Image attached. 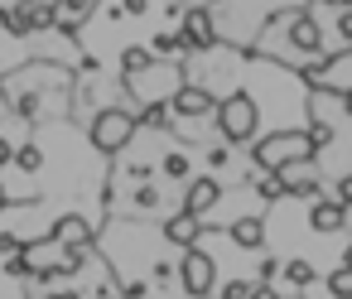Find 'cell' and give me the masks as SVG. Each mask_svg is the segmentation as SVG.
Listing matches in <instances>:
<instances>
[{
	"label": "cell",
	"mask_w": 352,
	"mask_h": 299,
	"mask_svg": "<svg viewBox=\"0 0 352 299\" xmlns=\"http://www.w3.org/2000/svg\"><path fill=\"white\" fill-rule=\"evenodd\" d=\"M68 73H58L54 63H25V68H15L6 82H0V97H6V107L10 111H20V116H44V111H58L63 107V92H68Z\"/></svg>",
	"instance_id": "6da1fadb"
},
{
	"label": "cell",
	"mask_w": 352,
	"mask_h": 299,
	"mask_svg": "<svg viewBox=\"0 0 352 299\" xmlns=\"http://www.w3.org/2000/svg\"><path fill=\"white\" fill-rule=\"evenodd\" d=\"M217 131L227 145H251L261 131V107L251 92H232L227 102H217Z\"/></svg>",
	"instance_id": "7a4b0ae2"
},
{
	"label": "cell",
	"mask_w": 352,
	"mask_h": 299,
	"mask_svg": "<svg viewBox=\"0 0 352 299\" xmlns=\"http://www.w3.org/2000/svg\"><path fill=\"white\" fill-rule=\"evenodd\" d=\"M314 155H318V150H314L309 131H275V135H265V140H256V145H251V159H256L261 169L304 164V159H314Z\"/></svg>",
	"instance_id": "3957f363"
},
{
	"label": "cell",
	"mask_w": 352,
	"mask_h": 299,
	"mask_svg": "<svg viewBox=\"0 0 352 299\" xmlns=\"http://www.w3.org/2000/svg\"><path fill=\"white\" fill-rule=\"evenodd\" d=\"M179 87H184V73L169 68V63H150L140 73H126V92L140 97V102H169Z\"/></svg>",
	"instance_id": "277c9868"
},
{
	"label": "cell",
	"mask_w": 352,
	"mask_h": 299,
	"mask_svg": "<svg viewBox=\"0 0 352 299\" xmlns=\"http://www.w3.org/2000/svg\"><path fill=\"white\" fill-rule=\"evenodd\" d=\"M131 140H135V116H131V111L107 107V111L92 116V150H102V155H121Z\"/></svg>",
	"instance_id": "5b68a950"
},
{
	"label": "cell",
	"mask_w": 352,
	"mask_h": 299,
	"mask_svg": "<svg viewBox=\"0 0 352 299\" xmlns=\"http://www.w3.org/2000/svg\"><path fill=\"white\" fill-rule=\"evenodd\" d=\"M280 25V34H285V49H294V54H304V58H318L323 54V30H318V20L314 15H280L275 20ZM280 49V54H285Z\"/></svg>",
	"instance_id": "8992f818"
},
{
	"label": "cell",
	"mask_w": 352,
	"mask_h": 299,
	"mask_svg": "<svg viewBox=\"0 0 352 299\" xmlns=\"http://www.w3.org/2000/svg\"><path fill=\"white\" fill-rule=\"evenodd\" d=\"M179 34H184V44H188L193 54L217 49V25H212V10H208V5H188V10H184Z\"/></svg>",
	"instance_id": "52a82bcc"
},
{
	"label": "cell",
	"mask_w": 352,
	"mask_h": 299,
	"mask_svg": "<svg viewBox=\"0 0 352 299\" xmlns=\"http://www.w3.org/2000/svg\"><path fill=\"white\" fill-rule=\"evenodd\" d=\"M179 280H184V289L188 294H212V285H217V261L212 256H203V251H188L184 256V265H179Z\"/></svg>",
	"instance_id": "ba28073f"
},
{
	"label": "cell",
	"mask_w": 352,
	"mask_h": 299,
	"mask_svg": "<svg viewBox=\"0 0 352 299\" xmlns=\"http://www.w3.org/2000/svg\"><path fill=\"white\" fill-rule=\"evenodd\" d=\"M212 92L198 87V82H184L174 97H169V116H184V121H198V116H212Z\"/></svg>",
	"instance_id": "9c48e42d"
},
{
	"label": "cell",
	"mask_w": 352,
	"mask_h": 299,
	"mask_svg": "<svg viewBox=\"0 0 352 299\" xmlns=\"http://www.w3.org/2000/svg\"><path fill=\"white\" fill-rule=\"evenodd\" d=\"M49 241H54V246H92V241H97V232H92V222H87V217L68 212V217H58V222H54Z\"/></svg>",
	"instance_id": "30bf717a"
},
{
	"label": "cell",
	"mask_w": 352,
	"mask_h": 299,
	"mask_svg": "<svg viewBox=\"0 0 352 299\" xmlns=\"http://www.w3.org/2000/svg\"><path fill=\"white\" fill-rule=\"evenodd\" d=\"M217 203H222V184L217 179H193L188 184V198H184V212L208 217V212H217Z\"/></svg>",
	"instance_id": "8fae6325"
},
{
	"label": "cell",
	"mask_w": 352,
	"mask_h": 299,
	"mask_svg": "<svg viewBox=\"0 0 352 299\" xmlns=\"http://www.w3.org/2000/svg\"><path fill=\"white\" fill-rule=\"evenodd\" d=\"M342 222H347V208L333 198H323V193H314V208H309V227L318 232V236H328V232H342Z\"/></svg>",
	"instance_id": "7c38bea8"
},
{
	"label": "cell",
	"mask_w": 352,
	"mask_h": 299,
	"mask_svg": "<svg viewBox=\"0 0 352 299\" xmlns=\"http://www.w3.org/2000/svg\"><path fill=\"white\" fill-rule=\"evenodd\" d=\"M198 232H203V217H193V212H174L164 222V241L169 246H198Z\"/></svg>",
	"instance_id": "4fadbf2b"
},
{
	"label": "cell",
	"mask_w": 352,
	"mask_h": 299,
	"mask_svg": "<svg viewBox=\"0 0 352 299\" xmlns=\"http://www.w3.org/2000/svg\"><path fill=\"white\" fill-rule=\"evenodd\" d=\"M232 241H236L241 251H261V246H265V222H261V217H241V222H232Z\"/></svg>",
	"instance_id": "5bb4252c"
},
{
	"label": "cell",
	"mask_w": 352,
	"mask_h": 299,
	"mask_svg": "<svg viewBox=\"0 0 352 299\" xmlns=\"http://www.w3.org/2000/svg\"><path fill=\"white\" fill-rule=\"evenodd\" d=\"M58 25V15H54V0H30V34L39 30V34H49Z\"/></svg>",
	"instance_id": "9a60e30c"
},
{
	"label": "cell",
	"mask_w": 352,
	"mask_h": 299,
	"mask_svg": "<svg viewBox=\"0 0 352 299\" xmlns=\"http://www.w3.org/2000/svg\"><path fill=\"white\" fill-rule=\"evenodd\" d=\"M155 54H160L164 63H169V58L184 63V58H188V44H184V34H160V39H155Z\"/></svg>",
	"instance_id": "2e32d148"
},
{
	"label": "cell",
	"mask_w": 352,
	"mask_h": 299,
	"mask_svg": "<svg viewBox=\"0 0 352 299\" xmlns=\"http://www.w3.org/2000/svg\"><path fill=\"white\" fill-rule=\"evenodd\" d=\"M135 126H150V131H164V126H169V102H145V111L135 116Z\"/></svg>",
	"instance_id": "e0dca14e"
},
{
	"label": "cell",
	"mask_w": 352,
	"mask_h": 299,
	"mask_svg": "<svg viewBox=\"0 0 352 299\" xmlns=\"http://www.w3.org/2000/svg\"><path fill=\"white\" fill-rule=\"evenodd\" d=\"M10 164H15L20 174H39V169H44V150H39V145H20Z\"/></svg>",
	"instance_id": "ac0fdd59"
},
{
	"label": "cell",
	"mask_w": 352,
	"mask_h": 299,
	"mask_svg": "<svg viewBox=\"0 0 352 299\" xmlns=\"http://www.w3.org/2000/svg\"><path fill=\"white\" fill-rule=\"evenodd\" d=\"M160 169H164L169 179H188V155H184V150H169V155L160 159Z\"/></svg>",
	"instance_id": "d6986e66"
},
{
	"label": "cell",
	"mask_w": 352,
	"mask_h": 299,
	"mask_svg": "<svg viewBox=\"0 0 352 299\" xmlns=\"http://www.w3.org/2000/svg\"><path fill=\"white\" fill-rule=\"evenodd\" d=\"M328 294H338V299H352V265H338V270H333V280H328Z\"/></svg>",
	"instance_id": "ffe728a7"
},
{
	"label": "cell",
	"mask_w": 352,
	"mask_h": 299,
	"mask_svg": "<svg viewBox=\"0 0 352 299\" xmlns=\"http://www.w3.org/2000/svg\"><path fill=\"white\" fill-rule=\"evenodd\" d=\"M155 63V54H145V49H126L121 54V73H140V68H150Z\"/></svg>",
	"instance_id": "44dd1931"
},
{
	"label": "cell",
	"mask_w": 352,
	"mask_h": 299,
	"mask_svg": "<svg viewBox=\"0 0 352 299\" xmlns=\"http://www.w3.org/2000/svg\"><path fill=\"white\" fill-rule=\"evenodd\" d=\"M285 280H289V285H309V280H314V265H309V261H285Z\"/></svg>",
	"instance_id": "7402d4cb"
},
{
	"label": "cell",
	"mask_w": 352,
	"mask_h": 299,
	"mask_svg": "<svg viewBox=\"0 0 352 299\" xmlns=\"http://www.w3.org/2000/svg\"><path fill=\"white\" fill-rule=\"evenodd\" d=\"M309 140H314V150H323V145H333V126H323V121H314V126H309Z\"/></svg>",
	"instance_id": "603a6c76"
},
{
	"label": "cell",
	"mask_w": 352,
	"mask_h": 299,
	"mask_svg": "<svg viewBox=\"0 0 352 299\" xmlns=\"http://www.w3.org/2000/svg\"><path fill=\"white\" fill-rule=\"evenodd\" d=\"M222 294H227V299H256V285H251V280H232Z\"/></svg>",
	"instance_id": "cb8c5ba5"
},
{
	"label": "cell",
	"mask_w": 352,
	"mask_h": 299,
	"mask_svg": "<svg viewBox=\"0 0 352 299\" xmlns=\"http://www.w3.org/2000/svg\"><path fill=\"white\" fill-rule=\"evenodd\" d=\"M135 208H140V212L160 208V188H140V193H135Z\"/></svg>",
	"instance_id": "d4e9b609"
},
{
	"label": "cell",
	"mask_w": 352,
	"mask_h": 299,
	"mask_svg": "<svg viewBox=\"0 0 352 299\" xmlns=\"http://www.w3.org/2000/svg\"><path fill=\"white\" fill-rule=\"evenodd\" d=\"M20 246H25L20 232H0V256H10V251H20Z\"/></svg>",
	"instance_id": "484cf974"
},
{
	"label": "cell",
	"mask_w": 352,
	"mask_h": 299,
	"mask_svg": "<svg viewBox=\"0 0 352 299\" xmlns=\"http://www.w3.org/2000/svg\"><path fill=\"white\" fill-rule=\"evenodd\" d=\"M338 203H342V208H352V174L338 184Z\"/></svg>",
	"instance_id": "4316f807"
},
{
	"label": "cell",
	"mask_w": 352,
	"mask_h": 299,
	"mask_svg": "<svg viewBox=\"0 0 352 299\" xmlns=\"http://www.w3.org/2000/svg\"><path fill=\"white\" fill-rule=\"evenodd\" d=\"M208 159H212V169H227V164H232V155H227V150H212Z\"/></svg>",
	"instance_id": "83f0119b"
},
{
	"label": "cell",
	"mask_w": 352,
	"mask_h": 299,
	"mask_svg": "<svg viewBox=\"0 0 352 299\" xmlns=\"http://www.w3.org/2000/svg\"><path fill=\"white\" fill-rule=\"evenodd\" d=\"M10 159H15V150H10V140H6V135H0V164H10Z\"/></svg>",
	"instance_id": "f1b7e54d"
},
{
	"label": "cell",
	"mask_w": 352,
	"mask_h": 299,
	"mask_svg": "<svg viewBox=\"0 0 352 299\" xmlns=\"http://www.w3.org/2000/svg\"><path fill=\"white\" fill-rule=\"evenodd\" d=\"M342 34H347V44H352V10L342 15Z\"/></svg>",
	"instance_id": "f546056e"
},
{
	"label": "cell",
	"mask_w": 352,
	"mask_h": 299,
	"mask_svg": "<svg viewBox=\"0 0 352 299\" xmlns=\"http://www.w3.org/2000/svg\"><path fill=\"white\" fill-rule=\"evenodd\" d=\"M0 208H10V193H6V184H0Z\"/></svg>",
	"instance_id": "4dcf8cb0"
},
{
	"label": "cell",
	"mask_w": 352,
	"mask_h": 299,
	"mask_svg": "<svg viewBox=\"0 0 352 299\" xmlns=\"http://www.w3.org/2000/svg\"><path fill=\"white\" fill-rule=\"evenodd\" d=\"M342 102H347V116H352V87H347V92H342Z\"/></svg>",
	"instance_id": "1f68e13d"
},
{
	"label": "cell",
	"mask_w": 352,
	"mask_h": 299,
	"mask_svg": "<svg viewBox=\"0 0 352 299\" xmlns=\"http://www.w3.org/2000/svg\"><path fill=\"white\" fill-rule=\"evenodd\" d=\"M342 265H352V246H347V261H342Z\"/></svg>",
	"instance_id": "d6a6232c"
},
{
	"label": "cell",
	"mask_w": 352,
	"mask_h": 299,
	"mask_svg": "<svg viewBox=\"0 0 352 299\" xmlns=\"http://www.w3.org/2000/svg\"><path fill=\"white\" fill-rule=\"evenodd\" d=\"M208 5H217V0H208Z\"/></svg>",
	"instance_id": "836d02e7"
}]
</instances>
